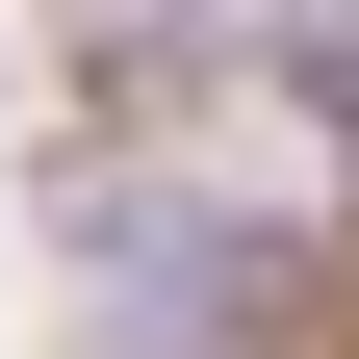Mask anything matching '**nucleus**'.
<instances>
[{"label":"nucleus","mask_w":359,"mask_h":359,"mask_svg":"<svg viewBox=\"0 0 359 359\" xmlns=\"http://www.w3.org/2000/svg\"><path fill=\"white\" fill-rule=\"evenodd\" d=\"M52 231H77V359H283L308 308V257L231 180H52Z\"/></svg>","instance_id":"1"},{"label":"nucleus","mask_w":359,"mask_h":359,"mask_svg":"<svg viewBox=\"0 0 359 359\" xmlns=\"http://www.w3.org/2000/svg\"><path fill=\"white\" fill-rule=\"evenodd\" d=\"M257 26H283V52H308V77H359V0H257Z\"/></svg>","instance_id":"2"}]
</instances>
